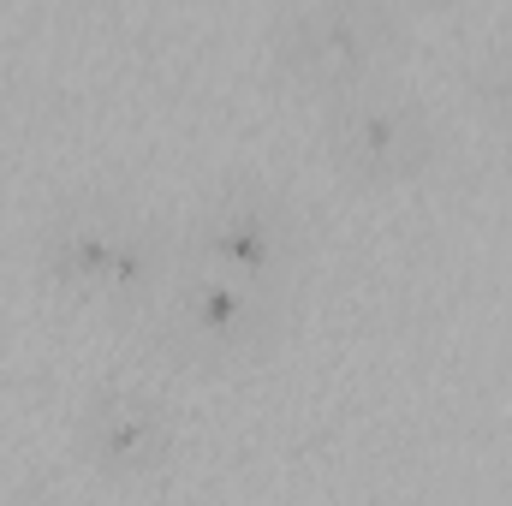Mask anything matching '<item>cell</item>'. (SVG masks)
<instances>
[{"label":"cell","instance_id":"cell-5","mask_svg":"<svg viewBox=\"0 0 512 506\" xmlns=\"http://www.w3.org/2000/svg\"><path fill=\"white\" fill-rule=\"evenodd\" d=\"M322 143H328V161L358 185H417L441 161L435 114L417 96L382 90V84L334 96L322 114Z\"/></svg>","mask_w":512,"mask_h":506},{"label":"cell","instance_id":"cell-3","mask_svg":"<svg viewBox=\"0 0 512 506\" xmlns=\"http://www.w3.org/2000/svg\"><path fill=\"white\" fill-rule=\"evenodd\" d=\"M393 12L382 0H298L274 24V60L322 102L376 84L393 60Z\"/></svg>","mask_w":512,"mask_h":506},{"label":"cell","instance_id":"cell-2","mask_svg":"<svg viewBox=\"0 0 512 506\" xmlns=\"http://www.w3.org/2000/svg\"><path fill=\"white\" fill-rule=\"evenodd\" d=\"M286 310H292V292H268L191 262V274L167 280V292L149 304V346L191 370L256 364L280 346Z\"/></svg>","mask_w":512,"mask_h":506},{"label":"cell","instance_id":"cell-4","mask_svg":"<svg viewBox=\"0 0 512 506\" xmlns=\"http://www.w3.org/2000/svg\"><path fill=\"white\" fill-rule=\"evenodd\" d=\"M191 262L268 292H292L304 268V221L274 185L227 179L191 215Z\"/></svg>","mask_w":512,"mask_h":506},{"label":"cell","instance_id":"cell-6","mask_svg":"<svg viewBox=\"0 0 512 506\" xmlns=\"http://www.w3.org/2000/svg\"><path fill=\"white\" fill-rule=\"evenodd\" d=\"M78 453L102 483H155L179 465V411L143 381L108 376L78 399Z\"/></svg>","mask_w":512,"mask_h":506},{"label":"cell","instance_id":"cell-7","mask_svg":"<svg viewBox=\"0 0 512 506\" xmlns=\"http://www.w3.org/2000/svg\"><path fill=\"white\" fill-rule=\"evenodd\" d=\"M471 84H477V102L489 108V120H501V126L512 131V48L495 54V60H483V66L471 72Z\"/></svg>","mask_w":512,"mask_h":506},{"label":"cell","instance_id":"cell-1","mask_svg":"<svg viewBox=\"0 0 512 506\" xmlns=\"http://www.w3.org/2000/svg\"><path fill=\"white\" fill-rule=\"evenodd\" d=\"M36 274L78 304L149 310L173 280V251L167 233L120 197H66L36 227Z\"/></svg>","mask_w":512,"mask_h":506}]
</instances>
